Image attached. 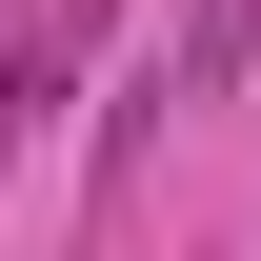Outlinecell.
Segmentation results:
<instances>
[{
	"instance_id": "6da1fadb",
	"label": "cell",
	"mask_w": 261,
	"mask_h": 261,
	"mask_svg": "<svg viewBox=\"0 0 261 261\" xmlns=\"http://www.w3.org/2000/svg\"><path fill=\"white\" fill-rule=\"evenodd\" d=\"M100 20H121V0H20V40H0V161L81 100V40H100Z\"/></svg>"
},
{
	"instance_id": "7a4b0ae2",
	"label": "cell",
	"mask_w": 261,
	"mask_h": 261,
	"mask_svg": "<svg viewBox=\"0 0 261 261\" xmlns=\"http://www.w3.org/2000/svg\"><path fill=\"white\" fill-rule=\"evenodd\" d=\"M161 61H181V100H241V61H261V0H181V20H161Z\"/></svg>"
}]
</instances>
